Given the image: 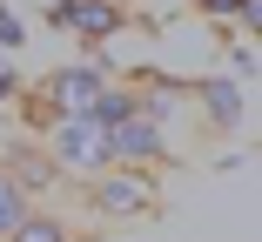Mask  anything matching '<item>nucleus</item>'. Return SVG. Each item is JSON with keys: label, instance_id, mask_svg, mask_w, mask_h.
Segmentation results:
<instances>
[{"label": "nucleus", "instance_id": "1", "mask_svg": "<svg viewBox=\"0 0 262 242\" xmlns=\"http://www.w3.org/2000/svg\"><path fill=\"white\" fill-rule=\"evenodd\" d=\"M115 74L101 68V61H74V68H54L40 81V94H34V128L47 135V115H88L94 101H101V87H108Z\"/></svg>", "mask_w": 262, "mask_h": 242}, {"label": "nucleus", "instance_id": "2", "mask_svg": "<svg viewBox=\"0 0 262 242\" xmlns=\"http://www.w3.org/2000/svg\"><path fill=\"white\" fill-rule=\"evenodd\" d=\"M47 155H54V168L68 175H94V168H108V121H94V115H54L47 121Z\"/></svg>", "mask_w": 262, "mask_h": 242}, {"label": "nucleus", "instance_id": "3", "mask_svg": "<svg viewBox=\"0 0 262 242\" xmlns=\"http://www.w3.org/2000/svg\"><path fill=\"white\" fill-rule=\"evenodd\" d=\"M88 209L94 215H148L155 209V175L148 168H121V162L94 168L88 175Z\"/></svg>", "mask_w": 262, "mask_h": 242}, {"label": "nucleus", "instance_id": "4", "mask_svg": "<svg viewBox=\"0 0 262 242\" xmlns=\"http://www.w3.org/2000/svg\"><path fill=\"white\" fill-rule=\"evenodd\" d=\"M108 155H115L121 168H162V162H168V121H155V115L135 101L121 121H108Z\"/></svg>", "mask_w": 262, "mask_h": 242}, {"label": "nucleus", "instance_id": "5", "mask_svg": "<svg viewBox=\"0 0 262 242\" xmlns=\"http://www.w3.org/2000/svg\"><path fill=\"white\" fill-rule=\"evenodd\" d=\"M47 20H54L61 34H74V40H108V34L128 27V7L121 0H54Z\"/></svg>", "mask_w": 262, "mask_h": 242}, {"label": "nucleus", "instance_id": "6", "mask_svg": "<svg viewBox=\"0 0 262 242\" xmlns=\"http://www.w3.org/2000/svg\"><path fill=\"white\" fill-rule=\"evenodd\" d=\"M188 94L202 101L208 128H222V135H242V128H249V101H242V81H202V87H188Z\"/></svg>", "mask_w": 262, "mask_h": 242}, {"label": "nucleus", "instance_id": "7", "mask_svg": "<svg viewBox=\"0 0 262 242\" xmlns=\"http://www.w3.org/2000/svg\"><path fill=\"white\" fill-rule=\"evenodd\" d=\"M7 242H81V235H74L61 215H34V209H27V215L7 229Z\"/></svg>", "mask_w": 262, "mask_h": 242}, {"label": "nucleus", "instance_id": "8", "mask_svg": "<svg viewBox=\"0 0 262 242\" xmlns=\"http://www.w3.org/2000/svg\"><path fill=\"white\" fill-rule=\"evenodd\" d=\"M20 215H27V188L14 182V168H7V162H0V242H7V229H14Z\"/></svg>", "mask_w": 262, "mask_h": 242}, {"label": "nucleus", "instance_id": "9", "mask_svg": "<svg viewBox=\"0 0 262 242\" xmlns=\"http://www.w3.org/2000/svg\"><path fill=\"white\" fill-rule=\"evenodd\" d=\"M202 7H208V14H235V20H242L249 34L262 27V7H255V0H202Z\"/></svg>", "mask_w": 262, "mask_h": 242}, {"label": "nucleus", "instance_id": "10", "mask_svg": "<svg viewBox=\"0 0 262 242\" xmlns=\"http://www.w3.org/2000/svg\"><path fill=\"white\" fill-rule=\"evenodd\" d=\"M0 40H7V47H20V20H7V14H0Z\"/></svg>", "mask_w": 262, "mask_h": 242}, {"label": "nucleus", "instance_id": "11", "mask_svg": "<svg viewBox=\"0 0 262 242\" xmlns=\"http://www.w3.org/2000/svg\"><path fill=\"white\" fill-rule=\"evenodd\" d=\"M14 87H20V74H14V68H0V101H7Z\"/></svg>", "mask_w": 262, "mask_h": 242}, {"label": "nucleus", "instance_id": "12", "mask_svg": "<svg viewBox=\"0 0 262 242\" xmlns=\"http://www.w3.org/2000/svg\"><path fill=\"white\" fill-rule=\"evenodd\" d=\"M0 115H7V101H0Z\"/></svg>", "mask_w": 262, "mask_h": 242}]
</instances>
